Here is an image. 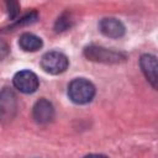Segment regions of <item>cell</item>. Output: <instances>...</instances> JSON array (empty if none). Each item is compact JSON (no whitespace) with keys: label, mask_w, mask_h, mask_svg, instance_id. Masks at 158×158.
I'll use <instances>...</instances> for the list:
<instances>
[{"label":"cell","mask_w":158,"mask_h":158,"mask_svg":"<svg viewBox=\"0 0 158 158\" xmlns=\"http://www.w3.org/2000/svg\"><path fill=\"white\" fill-rule=\"evenodd\" d=\"M68 96L74 104H88L95 96V86L85 78H75L68 85Z\"/></svg>","instance_id":"obj_1"},{"label":"cell","mask_w":158,"mask_h":158,"mask_svg":"<svg viewBox=\"0 0 158 158\" xmlns=\"http://www.w3.org/2000/svg\"><path fill=\"white\" fill-rule=\"evenodd\" d=\"M69 65V60L65 54L58 51H51L42 56L41 58V68L48 74H60L67 70Z\"/></svg>","instance_id":"obj_2"},{"label":"cell","mask_w":158,"mask_h":158,"mask_svg":"<svg viewBox=\"0 0 158 158\" xmlns=\"http://www.w3.org/2000/svg\"><path fill=\"white\" fill-rule=\"evenodd\" d=\"M84 56L93 62L100 63H118L125 60V54L114 49H107L99 46H89L84 49Z\"/></svg>","instance_id":"obj_3"},{"label":"cell","mask_w":158,"mask_h":158,"mask_svg":"<svg viewBox=\"0 0 158 158\" xmlns=\"http://www.w3.org/2000/svg\"><path fill=\"white\" fill-rule=\"evenodd\" d=\"M12 83H14V86L19 91L25 93V94L35 93L38 89V85H40L38 77L31 70H20V72H17L14 75Z\"/></svg>","instance_id":"obj_4"},{"label":"cell","mask_w":158,"mask_h":158,"mask_svg":"<svg viewBox=\"0 0 158 158\" xmlns=\"http://www.w3.org/2000/svg\"><path fill=\"white\" fill-rule=\"evenodd\" d=\"M17 107L16 95L9 88H4L0 91V120L9 121L14 117Z\"/></svg>","instance_id":"obj_5"},{"label":"cell","mask_w":158,"mask_h":158,"mask_svg":"<svg viewBox=\"0 0 158 158\" xmlns=\"http://www.w3.org/2000/svg\"><path fill=\"white\" fill-rule=\"evenodd\" d=\"M32 117L40 125L49 123L54 117V107L52 102L44 98L36 101L32 109Z\"/></svg>","instance_id":"obj_6"},{"label":"cell","mask_w":158,"mask_h":158,"mask_svg":"<svg viewBox=\"0 0 158 158\" xmlns=\"http://www.w3.org/2000/svg\"><path fill=\"white\" fill-rule=\"evenodd\" d=\"M99 30L102 35L110 38H120L125 35L123 23L115 17H105L99 22Z\"/></svg>","instance_id":"obj_7"},{"label":"cell","mask_w":158,"mask_h":158,"mask_svg":"<svg viewBox=\"0 0 158 158\" xmlns=\"http://www.w3.org/2000/svg\"><path fill=\"white\" fill-rule=\"evenodd\" d=\"M139 65L147 80L153 88H157V58L152 54H143L139 59Z\"/></svg>","instance_id":"obj_8"},{"label":"cell","mask_w":158,"mask_h":158,"mask_svg":"<svg viewBox=\"0 0 158 158\" xmlns=\"http://www.w3.org/2000/svg\"><path fill=\"white\" fill-rule=\"evenodd\" d=\"M42 40L30 32H25L19 38V46L25 52H36L42 47Z\"/></svg>","instance_id":"obj_9"},{"label":"cell","mask_w":158,"mask_h":158,"mask_svg":"<svg viewBox=\"0 0 158 158\" xmlns=\"http://www.w3.org/2000/svg\"><path fill=\"white\" fill-rule=\"evenodd\" d=\"M70 17H69V15L68 14H63L59 19H58V21H57V23H56V31L57 32H59V31H64V30H67L69 26H70Z\"/></svg>","instance_id":"obj_10"},{"label":"cell","mask_w":158,"mask_h":158,"mask_svg":"<svg viewBox=\"0 0 158 158\" xmlns=\"http://www.w3.org/2000/svg\"><path fill=\"white\" fill-rule=\"evenodd\" d=\"M6 5H7V7H9V14H10V16H11V17H15V15L19 12V5H17V2L10 1V2H7Z\"/></svg>","instance_id":"obj_11"},{"label":"cell","mask_w":158,"mask_h":158,"mask_svg":"<svg viewBox=\"0 0 158 158\" xmlns=\"http://www.w3.org/2000/svg\"><path fill=\"white\" fill-rule=\"evenodd\" d=\"M7 54V46L4 42H0V60Z\"/></svg>","instance_id":"obj_12"},{"label":"cell","mask_w":158,"mask_h":158,"mask_svg":"<svg viewBox=\"0 0 158 158\" xmlns=\"http://www.w3.org/2000/svg\"><path fill=\"white\" fill-rule=\"evenodd\" d=\"M84 158H107L106 156H104V154H98V153H91V154H88V156H85Z\"/></svg>","instance_id":"obj_13"}]
</instances>
